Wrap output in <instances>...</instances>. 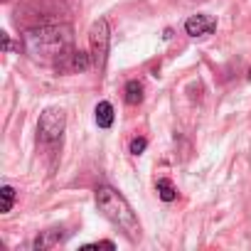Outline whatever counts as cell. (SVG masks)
<instances>
[{
    "instance_id": "13",
    "label": "cell",
    "mask_w": 251,
    "mask_h": 251,
    "mask_svg": "<svg viewBox=\"0 0 251 251\" xmlns=\"http://www.w3.org/2000/svg\"><path fill=\"white\" fill-rule=\"evenodd\" d=\"M3 50H5V52L13 50V42H10V35H8V32H3Z\"/></svg>"
},
{
    "instance_id": "1",
    "label": "cell",
    "mask_w": 251,
    "mask_h": 251,
    "mask_svg": "<svg viewBox=\"0 0 251 251\" xmlns=\"http://www.w3.org/2000/svg\"><path fill=\"white\" fill-rule=\"evenodd\" d=\"M25 52L42 64H59L74 50V35L69 25H42L27 30L23 37Z\"/></svg>"
},
{
    "instance_id": "10",
    "label": "cell",
    "mask_w": 251,
    "mask_h": 251,
    "mask_svg": "<svg viewBox=\"0 0 251 251\" xmlns=\"http://www.w3.org/2000/svg\"><path fill=\"white\" fill-rule=\"evenodd\" d=\"M155 190H158V195H160L163 202H173V200L177 197V190H175V185H173L168 177H160V180L155 182Z\"/></svg>"
},
{
    "instance_id": "9",
    "label": "cell",
    "mask_w": 251,
    "mask_h": 251,
    "mask_svg": "<svg viewBox=\"0 0 251 251\" xmlns=\"http://www.w3.org/2000/svg\"><path fill=\"white\" fill-rule=\"evenodd\" d=\"M143 101V84L131 79L128 84H126V103H131V106H138Z\"/></svg>"
},
{
    "instance_id": "7",
    "label": "cell",
    "mask_w": 251,
    "mask_h": 251,
    "mask_svg": "<svg viewBox=\"0 0 251 251\" xmlns=\"http://www.w3.org/2000/svg\"><path fill=\"white\" fill-rule=\"evenodd\" d=\"M62 239H64V231H62V229H47V231H40V234L32 239L30 249H35V251H45V249L57 246Z\"/></svg>"
},
{
    "instance_id": "12",
    "label": "cell",
    "mask_w": 251,
    "mask_h": 251,
    "mask_svg": "<svg viewBox=\"0 0 251 251\" xmlns=\"http://www.w3.org/2000/svg\"><path fill=\"white\" fill-rule=\"evenodd\" d=\"M146 148H148V141H146V138H133V141H131V146H128L131 155H141Z\"/></svg>"
},
{
    "instance_id": "6",
    "label": "cell",
    "mask_w": 251,
    "mask_h": 251,
    "mask_svg": "<svg viewBox=\"0 0 251 251\" xmlns=\"http://www.w3.org/2000/svg\"><path fill=\"white\" fill-rule=\"evenodd\" d=\"M91 64H94L91 54H86V52H81V50H72V52L57 64V69H62V72H84V69H89Z\"/></svg>"
},
{
    "instance_id": "2",
    "label": "cell",
    "mask_w": 251,
    "mask_h": 251,
    "mask_svg": "<svg viewBox=\"0 0 251 251\" xmlns=\"http://www.w3.org/2000/svg\"><path fill=\"white\" fill-rule=\"evenodd\" d=\"M96 207L103 212V217L108 222H113L128 239H141V222L136 217V212L131 209V204L126 202L123 195H118L113 187L101 185L96 187Z\"/></svg>"
},
{
    "instance_id": "3",
    "label": "cell",
    "mask_w": 251,
    "mask_h": 251,
    "mask_svg": "<svg viewBox=\"0 0 251 251\" xmlns=\"http://www.w3.org/2000/svg\"><path fill=\"white\" fill-rule=\"evenodd\" d=\"M108 45H111V30H108V23L103 18H99L91 30H89V47H91V59H94V67L99 72H103L106 67V59H108Z\"/></svg>"
},
{
    "instance_id": "5",
    "label": "cell",
    "mask_w": 251,
    "mask_h": 251,
    "mask_svg": "<svg viewBox=\"0 0 251 251\" xmlns=\"http://www.w3.org/2000/svg\"><path fill=\"white\" fill-rule=\"evenodd\" d=\"M214 27H217V20L212 15H204V13L192 15V18L185 20V32L190 37H204V35L214 32Z\"/></svg>"
},
{
    "instance_id": "11",
    "label": "cell",
    "mask_w": 251,
    "mask_h": 251,
    "mask_svg": "<svg viewBox=\"0 0 251 251\" xmlns=\"http://www.w3.org/2000/svg\"><path fill=\"white\" fill-rule=\"evenodd\" d=\"M0 200H3V204H0V212H3V214L13 212V204H15V190H13L10 185H3V187H0Z\"/></svg>"
},
{
    "instance_id": "8",
    "label": "cell",
    "mask_w": 251,
    "mask_h": 251,
    "mask_svg": "<svg viewBox=\"0 0 251 251\" xmlns=\"http://www.w3.org/2000/svg\"><path fill=\"white\" fill-rule=\"evenodd\" d=\"M94 113H96L99 128H111V126H113V106L108 101H99L96 108H94Z\"/></svg>"
},
{
    "instance_id": "4",
    "label": "cell",
    "mask_w": 251,
    "mask_h": 251,
    "mask_svg": "<svg viewBox=\"0 0 251 251\" xmlns=\"http://www.w3.org/2000/svg\"><path fill=\"white\" fill-rule=\"evenodd\" d=\"M64 126H67V116L62 108H45L40 121H37V133H40V141L42 143H57L62 141V133H64Z\"/></svg>"
}]
</instances>
